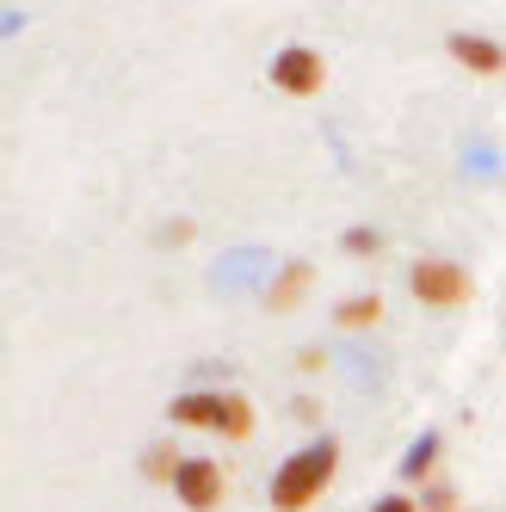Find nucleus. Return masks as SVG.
<instances>
[{"label":"nucleus","mask_w":506,"mask_h":512,"mask_svg":"<svg viewBox=\"0 0 506 512\" xmlns=\"http://www.w3.org/2000/svg\"><path fill=\"white\" fill-rule=\"evenodd\" d=\"M173 494H179V506H192V512H216V506H223V469H216L210 457H186Z\"/></svg>","instance_id":"nucleus-5"},{"label":"nucleus","mask_w":506,"mask_h":512,"mask_svg":"<svg viewBox=\"0 0 506 512\" xmlns=\"http://www.w3.org/2000/svg\"><path fill=\"white\" fill-rule=\"evenodd\" d=\"M432 469H439V432H426L420 445L402 457V475H408V482H432Z\"/></svg>","instance_id":"nucleus-9"},{"label":"nucleus","mask_w":506,"mask_h":512,"mask_svg":"<svg viewBox=\"0 0 506 512\" xmlns=\"http://www.w3.org/2000/svg\"><path fill=\"white\" fill-rule=\"evenodd\" d=\"M340 247H346V253H377L383 241H377V229H346V235H340Z\"/></svg>","instance_id":"nucleus-12"},{"label":"nucleus","mask_w":506,"mask_h":512,"mask_svg":"<svg viewBox=\"0 0 506 512\" xmlns=\"http://www.w3.org/2000/svg\"><path fill=\"white\" fill-rule=\"evenodd\" d=\"M334 469H340V445H334V438H315L309 451L284 457V469L272 475V512H309L321 494H328Z\"/></svg>","instance_id":"nucleus-1"},{"label":"nucleus","mask_w":506,"mask_h":512,"mask_svg":"<svg viewBox=\"0 0 506 512\" xmlns=\"http://www.w3.org/2000/svg\"><path fill=\"white\" fill-rule=\"evenodd\" d=\"M321 81H328V62H321L309 44L278 50V62H272V87H284V93L309 99V93H321Z\"/></svg>","instance_id":"nucleus-4"},{"label":"nucleus","mask_w":506,"mask_h":512,"mask_svg":"<svg viewBox=\"0 0 506 512\" xmlns=\"http://www.w3.org/2000/svg\"><path fill=\"white\" fill-rule=\"evenodd\" d=\"M451 56L469 75H506V50L494 38H476V31H451Z\"/></svg>","instance_id":"nucleus-6"},{"label":"nucleus","mask_w":506,"mask_h":512,"mask_svg":"<svg viewBox=\"0 0 506 512\" xmlns=\"http://www.w3.org/2000/svg\"><path fill=\"white\" fill-rule=\"evenodd\" d=\"M179 469H186V457H179L173 445H149V451H142V475H149V482H179Z\"/></svg>","instance_id":"nucleus-10"},{"label":"nucleus","mask_w":506,"mask_h":512,"mask_svg":"<svg viewBox=\"0 0 506 512\" xmlns=\"http://www.w3.org/2000/svg\"><path fill=\"white\" fill-rule=\"evenodd\" d=\"M173 426H198V432H223V438H253V401L235 389H186L173 395Z\"/></svg>","instance_id":"nucleus-2"},{"label":"nucleus","mask_w":506,"mask_h":512,"mask_svg":"<svg viewBox=\"0 0 506 512\" xmlns=\"http://www.w3.org/2000/svg\"><path fill=\"white\" fill-rule=\"evenodd\" d=\"M420 512H457V488L445 482V475H439V482H432V488L420 494Z\"/></svg>","instance_id":"nucleus-11"},{"label":"nucleus","mask_w":506,"mask_h":512,"mask_svg":"<svg viewBox=\"0 0 506 512\" xmlns=\"http://www.w3.org/2000/svg\"><path fill=\"white\" fill-rule=\"evenodd\" d=\"M334 321L346 327V334H358V327H377V321H383V297H346V303L334 309Z\"/></svg>","instance_id":"nucleus-8"},{"label":"nucleus","mask_w":506,"mask_h":512,"mask_svg":"<svg viewBox=\"0 0 506 512\" xmlns=\"http://www.w3.org/2000/svg\"><path fill=\"white\" fill-rule=\"evenodd\" d=\"M371 512H420V500H408V494H389V500H377Z\"/></svg>","instance_id":"nucleus-13"},{"label":"nucleus","mask_w":506,"mask_h":512,"mask_svg":"<svg viewBox=\"0 0 506 512\" xmlns=\"http://www.w3.org/2000/svg\"><path fill=\"white\" fill-rule=\"evenodd\" d=\"M309 284H315V266H309V260H291V266L278 272V284H272L266 309H272V315H291V309L303 303V290H309Z\"/></svg>","instance_id":"nucleus-7"},{"label":"nucleus","mask_w":506,"mask_h":512,"mask_svg":"<svg viewBox=\"0 0 506 512\" xmlns=\"http://www.w3.org/2000/svg\"><path fill=\"white\" fill-rule=\"evenodd\" d=\"M408 284H414V297H420L426 309H463L469 297H476L469 272L451 266V260H420V266L408 272Z\"/></svg>","instance_id":"nucleus-3"}]
</instances>
